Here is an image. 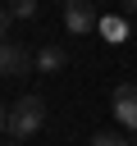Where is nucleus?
Returning <instances> with one entry per match:
<instances>
[{
	"label": "nucleus",
	"mask_w": 137,
	"mask_h": 146,
	"mask_svg": "<svg viewBox=\"0 0 137 146\" xmlns=\"http://www.w3.org/2000/svg\"><path fill=\"white\" fill-rule=\"evenodd\" d=\"M96 5H105V0H96Z\"/></svg>",
	"instance_id": "obj_11"
},
{
	"label": "nucleus",
	"mask_w": 137,
	"mask_h": 146,
	"mask_svg": "<svg viewBox=\"0 0 137 146\" xmlns=\"http://www.w3.org/2000/svg\"><path fill=\"white\" fill-rule=\"evenodd\" d=\"M27 68H37V55L23 50L18 41H5L0 46V73L5 78H27Z\"/></svg>",
	"instance_id": "obj_4"
},
{
	"label": "nucleus",
	"mask_w": 137,
	"mask_h": 146,
	"mask_svg": "<svg viewBox=\"0 0 137 146\" xmlns=\"http://www.w3.org/2000/svg\"><path fill=\"white\" fill-rule=\"evenodd\" d=\"M9 146H23V141H9Z\"/></svg>",
	"instance_id": "obj_9"
},
{
	"label": "nucleus",
	"mask_w": 137,
	"mask_h": 146,
	"mask_svg": "<svg viewBox=\"0 0 137 146\" xmlns=\"http://www.w3.org/2000/svg\"><path fill=\"white\" fill-rule=\"evenodd\" d=\"M110 114L119 119V128H123V132H137V82H123V87H114Z\"/></svg>",
	"instance_id": "obj_2"
},
{
	"label": "nucleus",
	"mask_w": 137,
	"mask_h": 146,
	"mask_svg": "<svg viewBox=\"0 0 137 146\" xmlns=\"http://www.w3.org/2000/svg\"><path fill=\"white\" fill-rule=\"evenodd\" d=\"M64 64H68V55L59 46H41L37 50V73H64Z\"/></svg>",
	"instance_id": "obj_5"
},
{
	"label": "nucleus",
	"mask_w": 137,
	"mask_h": 146,
	"mask_svg": "<svg viewBox=\"0 0 137 146\" xmlns=\"http://www.w3.org/2000/svg\"><path fill=\"white\" fill-rule=\"evenodd\" d=\"M96 0H68L64 5V27L73 32V36H87V32H96Z\"/></svg>",
	"instance_id": "obj_3"
},
{
	"label": "nucleus",
	"mask_w": 137,
	"mask_h": 146,
	"mask_svg": "<svg viewBox=\"0 0 137 146\" xmlns=\"http://www.w3.org/2000/svg\"><path fill=\"white\" fill-rule=\"evenodd\" d=\"M123 9H128V14H132V9H137V0H123Z\"/></svg>",
	"instance_id": "obj_8"
},
{
	"label": "nucleus",
	"mask_w": 137,
	"mask_h": 146,
	"mask_svg": "<svg viewBox=\"0 0 137 146\" xmlns=\"http://www.w3.org/2000/svg\"><path fill=\"white\" fill-rule=\"evenodd\" d=\"M59 5H68V0H59Z\"/></svg>",
	"instance_id": "obj_10"
},
{
	"label": "nucleus",
	"mask_w": 137,
	"mask_h": 146,
	"mask_svg": "<svg viewBox=\"0 0 137 146\" xmlns=\"http://www.w3.org/2000/svg\"><path fill=\"white\" fill-rule=\"evenodd\" d=\"M37 5L41 0H5V27L14 18H37Z\"/></svg>",
	"instance_id": "obj_6"
},
{
	"label": "nucleus",
	"mask_w": 137,
	"mask_h": 146,
	"mask_svg": "<svg viewBox=\"0 0 137 146\" xmlns=\"http://www.w3.org/2000/svg\"><path fill=\"white\" fill-rule=\"evenodd\" d=\"M41 123H46V100H41V96H23V100H14V105L5 110V132H9V141H27L32 132H41Z\"/></svg>",
	"instance_id": "obj_1"
},
{
	"label": "nucleus",
	"mask_w": 137,
	"mask_h": 146,
	"mask_svg": "<svg viewBox=\"0 0 137 146\" xmlns=\"http://www.w3.org/2000/svg\"><path fill=\"white\" fill-rule=\"evenodd\" d=\"M91 146H137V132H96Z\"/></svg>",
	"instance_id": "obj_7"
}]
</instances>
